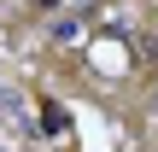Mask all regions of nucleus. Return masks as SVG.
Returning a JSON list of instances; mask_svg holds the SVG:
<instances>
[{
	"instance_id": "f257e3e1",
	"label": "nucleus",
	"mask_w": 158,
	"mask_h": 152,
	"mask_svg": "<svg viewBox=\"0 0 158 152\" xmlns=\"http://www.w3.org/2000/svg\"><path fill=\"white\" fill-rule=\"evenodd\" d=\"M53 41L76 47V41H82V18H59V23H53Z\"/></svg>"
},
{
	"instance_id": "f03ea898",
	"label": "nucleus",
	"mask_w": 158,
	"mask_h": 152,
	"mask_svg": "<svg viewBox=\"0 0 158 152\" xmlns=\"http://www.w3.org/2000/svg\"><path fill=\"white\" fill-rule=\"evenodd\" d=\"M152 111H158V82H152Z\"/></svg>"
}]
</instances>
